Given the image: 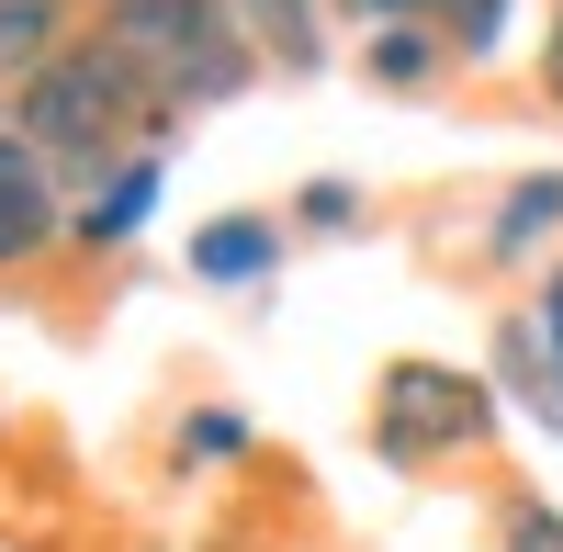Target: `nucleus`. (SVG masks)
Returning a JSON list of instances; mask_svg holds the SVG:
<instances>
[{"mask_svg": "<svg viewBox=\"0 0 563 552\" xmlns=\"http://www.w3.org/2000/svg\"><path fill=\"white\" fill-rule=\"evenodd\" d=\"M552 238H563V169L507 180V192H496V214H485V260H496V271H519V260H541Z\"/></svg>", "mask_w": 563, "mask_h": 552, "instance_id": "6e6552de", "label": "nucleus"}, {"mask_svg": "<svg viewBox=\"0 0 563 552\" xmlns=\"http://www.w3.org/2000/svg\"><path fill=\"white\" fill-rule=\"evenodd\" d=\"M260 271H282V225L271 214H214V225H192V283H260Z\"/></svg>", "mask_w": 563, "mask_h": 552, "instance_id": "9d476101", "label": "nucleus"}, {"mask_svg": "<svg viewBox=\"0 0 563 552\" xmlns=\"http://www.w3.org/2000/svg\"><path fill=\"white\" fill-rule=\"evenodd\" d=\"M530 79H541V102L563 113V0H541V57H530Z\"/></svg>", "mask_w": 563, "mask_h": 552, "instance_id": "dca6fc26", "label": "nucleus"}, {"mask_svg": "<svg viewBox=\"0 0 563 552\" xmlns=\"http://www.w3.org/2000/svg\"><path fill=\"white\" fill-rule=\"evenodd\" d=\"M294 225H316V238H350V225H361V180H305V192H294Z\"/></svg>", "mask_w": 563, "mask_h": 552, "instance_id": "2eb2a0df", "label": "nucleus"}, {"mask_svg": "<svg viewBox=\"0 0 563 552\" xmlns=\"http://www.w3.org/2000/svg\"><path fill=\"white\" fill-rule=\"evenodd\" d=\"M496 552H563V508L541 485H496Z\"/></svg>", "mask_w": 563, "mask_h": 552, "instance_id": "ddd939ff", "label": "nucleus"}, {"mask_svg": "<svg viewBox=\"0 0 563 552\" xmlns=\"http://www.w3.org/2000/svg\"><path fill=\"white\" fill-rule=\"evenodd\" d=\"M0 102H12V135H23V147L57 169V180H79V192H90V180H113L124 158H147L158 135L180 124L158 90L135 79L113 45H90V34L68 45L57 68H34L23 90H0Z\"/></svg>", "mask_w": 563, "mask_h": 552, "instance_id": "f257e3e1", "label": "nucleus"}, {"mask_svg": "<svg viewBox=\"0 0 563 552\" xmlns=\"http://www.w3.org/2000/svg\"><path fill=\"white\" fill-rule=\"evenodd\" d=\"M238 451H249V418H238V406H192V418L169 429V463H180V474H192V463H238Z\"/></svg>", "mask_w": 563, "mask_h": 552, "instance_id": "4468645a", "label": "nucleus"}, {"mask_svg": "<svg viewBox=\"0 0 563 552\" xmlns=\"http://www.w3.org/2000/svg\"><path fill=\"white\" fill-rule=\"evenodd\" d=\"M496 429H507L496 373H462V361H429V350H406V361L372 373V463H395V474L474 463Z\"/></svg>", "mask_w": 563, "mask_h": 552, "instance_id": "7ed1b4c3", "label": "nucleus"}, {"mask_svg": "<svg viewBox=\"0 0 563 552\" xmlns=\"http://www.w3.org/2000/svg\"><path fill=\"white\" fill-rule=\"evenodd\" d=\"M361 79H372V90H440V79H451L440 23H384V34H361Z\"/></svg>", "mask_w": 563, "mask_h": 552, "instance_id": "9b49d317", "label": "nucleus"}, {"mask_svg": "<svg viewBox=\"0 0 563 552\" xmlns=\"http://www.w3.org/2000/svg\"><path fill=\"white\" fill-rule=\"evenodd\" d=\"M339 23H361V34H384V23H429V0H339Z\"/></svg>", "mask_w": 563, "mask_h": 552, "instance_id": "f3484780", "label": "nucleus"}, {"mask_svg": "<svg viewBox=\"0 0 563 552\" xmlns=\"http://www.w3.org/2000/svg\"><path fill=\"white\" fill-rule=\"evenodd\" d=\"M57 249H68V180L12 135V102H0V283L45 271Z\"/></svg>", "mask_w": 563, "mask_h": 552, "instance_id": "20e7f679", "label": "nucleus"}, {"mask_svg": "<svg viewBox=\"0 0 563 552\" xmlns=\"http://www.w3.org/2000/svg\"><path fill=\"white\" fill-rule=\"evenodd\" d=\"M530 316H541V339H552V361H563V260L541 271V294H530Z\"/></svg>", "mask_w": 563, "mask_h": 552, "instance_id": "a211bd4d", "label": "nucleus"}, {"mask_svg": "<svg viewBox=\"0 0 563 552\" xmlns=\"http://www.w3.org/2000/svg\"><path fill=\"white\" fill-rule=\"evenodd\" d=\"M429 23H440V45H451V68H485V57H507L519 0H429Z\"/></svg>", "mask_w": 563, "mask_h": 552, "instance_id": "f8f14e48", "label": "nucleus"}, {"mask_svg": "<svg viewBox=\"0 0 563 552\" xmlns=\"http://www.w3.org/2000/svg\"><path fill=\"white\" fill-rule=\"evenodd\" d=\"M90 45H113L180 124L225 113L260 79L249 34H238V0H90Z\"/></svg>", "mask_w": 563, "mask_h": 552, "instance_id": "f03ea898", "label": "nucleus"}, {"mask_svg": "<svg viewBox=\"0 0 563 552\" xmlns=\"http://www.w3.org/2000/svg\"><path fill=\"white\" fill-rule=\"evenodd\" d=\"M79 34H90L79 0H0V90H23L34 68H57Z\"/></svg>", "mask_w": 563, "mask_h": 552, "instance_id": "1a4fd4ad", "label": "nucleus"}, {"mask_svg": "<svg viewBox=\"0 0 563 552\" xmlns=\"http://www.w3.org/2000/svg\"><path fill=\"white\" fill-rule=\"evenodd\" d=\"M158 192H169V158H158V147L124 158L113 180H90V192H68V260H113V249H135V225L158 214Z\"/></svg>", "mask_w": 563, "mask_h": 552, "instance_id": "39448f33", "label": "nucleus"}, {"mask_svg": "<svg viewBox=\"0 0 563 552\" xmlns=\"http://www.w3.org/2000/svg\"><path fill=\"white\" fill-rule=\"evenodd\" d=\"M485 373H496V395L519 406L530 429L552 418V395H563V361H552V339H541V316H530V305H507V316H496V339H485Z\"/></svg>", "mask_w": 563, "mask_h": 552, "instance_id": "0eeeda50", "label": "nucleus"}, {"mask_svg": "<svg viewBox=\"0 0 563 552\" xmlns=\"http://www.w3.org/2000/svg\"><path fill=\"white\" fill-rule=\"evenodd\" d=\"M327 23H339V0H238L249 57L282 68V79H316L327 68Z\"/></svg>", "mask_w": 563, "mask_h": 552, "instance_id": "423d86ee", "label": "nucleus"}]
</instances>
